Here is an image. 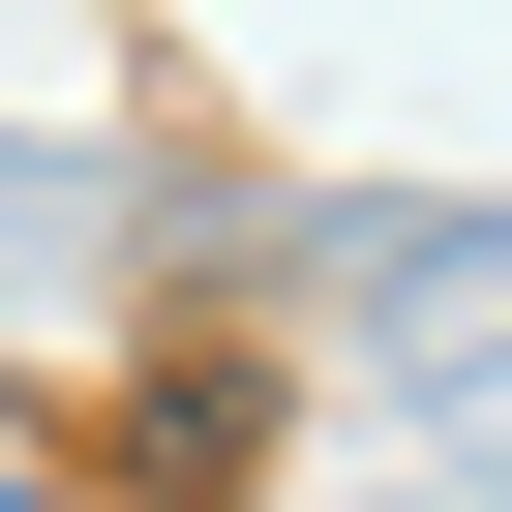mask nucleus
I'll list each match as a JSON object with an SVG mask.
<instances>
[{
	"label": "nucleus",
	"mask_w": 512,
	"mask_h": 512,
	"mask_svg": "<svg viewBox=\"0 0 512 512\" xmlns=\"http://www.w3.org/2000/svg\"><path fill=\"white\" fill-rule=\"evenodd\" d=\"M0 211H61V151H0Z\"/></svg>",
	"instance_id": "f257e3e1"
},
{
	"label": "nucleus",
	"mask_w": 512,
	"mask_h": 512,
	"mask_svg": "<svg viewBox=\"0 0 512 512\" xmlns=\"http://www.w3.org/2000/svg\"><path fill=\"white\" fill-rule=\"evenodd\" d=\"M0 512H31V482H0Z\"/></svg>",
	"instance_id": "f03ea898"
}]
</instances>
